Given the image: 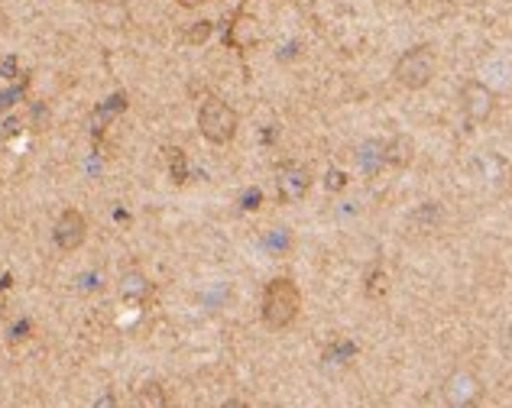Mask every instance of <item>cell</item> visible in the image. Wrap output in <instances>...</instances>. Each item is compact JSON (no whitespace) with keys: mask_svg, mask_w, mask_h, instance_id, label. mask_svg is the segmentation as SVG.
<instances>
[{"mask_svg":"<svg viewBox=\"0 0 512 408\" xmlns=\"http://www.w3.org/2000/svg\"><path fill=\"white\" fill-rule=\"evenodd\" d=\"M221 408H250V405H247V402H240V399H227Z\"/></svg>","mask_w":512,"mask_h":408,"instance_id":"cell-13","label":"cell"},{"mask_svg":"<svg viewBox=\"0 0 512 408\" xmlns=\"http://www.w3.org/2000/svg\"><path fill=\"white\" fill-rule=\"evenodd\" d=\"M94 408H117V402H114V396H104L98 405H94Z\"/></svg>","mask_w":512,"mask_h":408,"instance_id":"cell-12","label":"cell"},{"mask_svg":"<svg viewBox=\"0 0 512 408\" xmlns=\"http://www.w3.org/2000/svg\"><path fill=\"white\" fill-rule=\"evenodd\" d=\"M172 153V172H175V182H185V159H182V149H169Z\"/></svg>","mask_w":512,"mask_h":408,"instance_id":"cell-9","label":"cell"},{"mask_svg":"<svg viewBox=\"0 0 512 408\" xmlns=\"http://www.w3.org/2000/svg\"><path fill=\"white\" fill-rule=\"evenodd\" d=\"M175 4H179V7H185V10H195V7H201V4H205V0H175Z\"/></svg>","mask_w":512,"mask_h":408,"instance_id":"cell-10","label":"cell"},{"mask_svg":"<svg viewBox=\"0 0 512 408\" xmlns=\"http://www.w3.org/2000/svg\"><path fill=\"white\" fill-rule=\"evenodd\" d=\"M120 292L127 298H143V295H150V282H146V276H140V272H127L124 282H120Z\"/></svg>","mask_w":512,"mask_h":408,"instance_id":"cell-8","label":"cell"},{"mask_svg":"<svg viewBox=\"0 0 512 408\" xmlns=\"http://www.w3.org/2000/svg\"><path fill=\"white\" fill-rule=\"evenodd\" d=\"M279 201H302L308 195V188H312V175H308L305 166H299V162H286V166H279Z\"/></svg>","mask_w":512,"mask_h":408,"instance_id":"cell-5","label":"cell"},{"mask_svg":"<svg viewBox=\"0 0 512 408\" xmlns=\"http://www.w3.org/2000/svg\"><path fill=\"white\" fill-rule=\"evenodd\" d=\"M493 91L487 85H480V81H467L461 88V107L470 124H483L490 114H493Z\"/></svg>","mask_w":512,"mask_h":408,"instance_id":"cell-6","label":"cell"},{"mask_svg":"<svg viewBox=\"0 0 512 408\" xmlns=\"http://www.w3.org/2000/svg\"><path fill=\"white\" fill-rule=\"evenodd\" d=\"M237 127H240V117H237V111L224 98L211 94V98L201 101V107H198V130H201V136H205L208 143H214V146L231 143L234 136H237Z\"/></svg>","mask_w":512,"mask_h":408,"instance_id":"cell-2","label":"cell"},{"mask_svg":"<svg viewBox=\"0 0 512 408\" xmlns=\"http://www.w3.org/2000/svg\"><path fill=\"white\" fill-rule=\"evenodd\" d=\"M133 408H169L166 389L159 383H143L133 396Z\"/></svg>","mask_w":512,"mask_h":408,"instance_id":"cell-7","label":"cell"},{"mask_svg":"<svg viewBox=\"0 0 512 408\" xmlns=\"http://www.w3.org/2000/svg\"><path fill=\"white\" fill-rule=\"evenodd\" d=\"M435 68H438V59H435V52H431V46H412L399 56L393 72L402 88L419 91L435 78Z\"/></svg>","mask_w":512,"mask_h":408,"instance_id":"cell-3","label":"cell"},{"mask_svg":"<svg viewBox=\"0 0 512 408\" xmlns=\"http://www.w3.org/2000/svg\"><path fill=\"white\" fill-rule=\"evenodd\" d=\"M467 408H474V405H467Z\"/></svg>","mask_w":512,"mask_h":408,"instance_id":"cell-14","label":"cell"},{"mask_svg":"<svg viewBox=\"0 0 512 408\" xmlns=\"http://www.w3.org/2000/svg\"><path fill=\"white\" fill-rule=\"evenodd\" d=\"M52 240H56V247L62 253L82 250V243L88 240V221H85V214L78 211V208H65L59 214L56 227H52Z\"/></svg>","mask_w":512,"mask_h":408,"instance_id":"cell-4","label":"cell"},{"mask_svg":"<svg viewBox=\"0 0 512 408\" xmlns=\"http://www.w3.org/2000/svg\"><path fill=\"white\" fill-rule=\"evenodd\" d=\"M328 179H331V182H328L331 188H341V185H344V175H341V172H331Z\"/></svg>","mask_w":512,"mask_h":408,"instance_id":"cell-11","label":"cell"},{"mask_svg":"<svg viewBox=\"0 0 512 408\" xmlns=\"http://www.w3.org/2000/svg\"><path fill=\"white\" fill-rule=\"evenodd\" d=\"M302 311V292L295 279L279 276L263 289V324L269 331H286Z\"/></svg>","mask_w":512,"mask_h":408,"instance_id":"cell-1","label":"cell"}]
</instances>
